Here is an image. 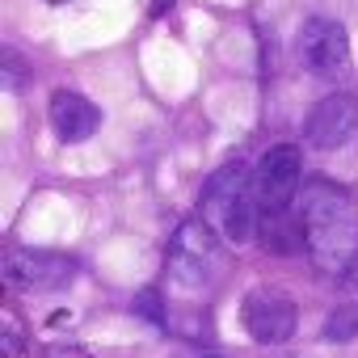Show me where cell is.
I'll list each match as a JSON object with an SVG mask.
<instances>
[{"mask_svg": "<svg viewBox=\"0 0 358 358\" xmlns=\"http://www.w3.org/2000/svg\"><path fill=\"white\" fill-rule=\"evenodd\" d=\"M303 194V228H308V253L324 274H345L358 266V215L350 207V194L324 177L299 190Z\"/></svg>", "mask_w": 358, "mask_h": 358, "instance_id": "obj_1", "label": "cell"}, {"mask_svg": "<svg viewBox=\"0 0 358 358\" xmlns=\"http://www.w3.org/2000/svg\"><path fill=\"white\" fill-rule=\"evenodd\" d=\"M299 173H303V160H299L295 143H278L262 156V164L253 173V194H257L262 211H287L295 203Z\"/></svg>", "mask_w": 358, "mask_h": 358, "instance_id": "obj_2", "label": "cell"}, {"mask_svg": "<svg viewBox=\"0 0 358 358\" xmlns=\"http://www.w3.org/2000/svg\"><path fill=\"white\" fill-rule=\"evenodd\" d=\"M299 64L320 76V80H337L350 64V38L337 22L329 17H312L303 30H299Z\"/></svg>", "mask_w": 358, "mask_h": 358, "instance_id": "obj_3", "label": "cell"}, {"mask_svg": "<svg viewBox=\"0 0 358 358\" xmlns=\"http://www.w3.org/2000/svg\"><path fill=\"white\" fill-rule=\"evenodd\" d=\"M358 135V101L350 93H329L312 106L308 122H303V139L320 152H333L341 143H350Z\"/></svg>", "mask_w": 358, "mask_h": 358, "instance_id": "obj_4", "label": "cell"}, {"mask_svg": "<svg viewBox=\"0 0 358 358\" xmlns=\"http://www.w3.org/2000/svg\"><path fill=\"white\" fill-rule=\"evenodd\" d=\"M72 274H76V262L59 253H9L5 257V282L13 291H55Z\"/></svg>", "mask_w": 358, "mask_h": 358, "instance_id": "obj_5", "label": "cell"}, {"mask_svg": "<svg viewBox=\"0 0 358 358\" xmlns=\"http://www.w3.org/2000/svg\"><path fill=\"white\" fill-rule=\"evenodd\" d=\"M245 324H249L253 341L278 345V341H287V337L295 333L299 312H295L291 299H282V295H274V291H253V295L245 299Z\"/></svg>", "mask_w": 358, "mask_h": 358, "instance_id": "obj_6", "label": "cell"}, {"mask_svg": "<svg viewBox=\"0 0 358 358\" xmlns=\"http://www.w3.org/2000/svg\"><path fill=\"white\" fill-rule=\"evenodd\" d=\"M47 114H51V127H55V135H59L64 143H80V139H89V135L97 131V122H101V110H97L89 97L72 93V89L51 93Z\"/></svg>", "mask_w": 358, "mask_h": 358, "instance_id": "obj_7", "label": "cell"}, {"mask_svg": "<svg viewBox=\"0 0 358 358\" xmlns=\"http://www.w3.org/2000/svg\"><path fill=\"white\" fill-rule=\"evenodd\" d=\"M257 236L270 253L278 257H291L299 249H308V228H303V215H287V211H262V224H257Z\"/></svg>", "mask_w": 358, "mask_h": 358, "instance_id": "obj_8", "label": "cell"}, {"mask_svg": "<svg viewBox=\"0 0 358 358\" xmlns=\"http://www.w3.org/2000/svg\"><path fill=\"white\" fill-rule=\"evenodd\" d=\"M169 278L186 291H207L220 278V253H190V249H173L169 253Z\"/></svg>", "mask_w": 358, "mask_h": 358, "instance_id": "obj_9", "label": "cell"}, {"mask_svg": "<svg viewBox=\"0 0 358 358\" xmlns=\"http://www.w3.org/2000/svg\"><path fill=\"white\" fill-rule=\"evenodd\" d=\"M207 207H215V215H220V232L232 241V245H245L249 236H257V224H262V215H257V194H236V199H228V203H207Z\"/></svg>", "mask_w": 358, "mask_h": 358, "instance_id": "obj_10", "label": "cell"}, {"mask_svg": "<svg viewBox=\"0 0 358 358\" xmlns=\"http://www.w3.org/2000/svg\"><path fill=\"white\" fill-rule=\"evenodd\" d=\"M245 182H249V164L236 156V160H228L224 169H215V173L207 177L203 199H207V203H228V199L245 194Z\"/></svg>", "mask_w": 358, "mask_h": 358, "instance_id": "obj_11", "label": "cell"}, {"mask_svg": "<svg viewBox=\"0 0 358 358\" xmlns=\"http://www.w3.org/2000/svg\"><path fill=\"white\" fill-rule=\"evenodd\" d=\"M324 337H329V341H350V337H358V299L345 303V308H337V312H329Z\"/></svg>", "mask_w": 358, "mask_h": 358, "instance_id": "obj_12", "label": "cell"}, {"mask_svg": "<svg viewBox=\"0 0 358 358\" xmlns=\"http://www.w3.org/2000/svg\"><path fill=\"white\" fill-rule=\"evenodd\" d=\"M131 308H135V316H143V320L156 324V329L169 324V308H164V295H160V291H139Z\"/></svg>", "mask_w": 358, "mask_h": 358, "instance_id": "obj_13", "label": "cell"}, {"mask_svg": "<svg viewBox=\"0 0 358 358\" xmlns=\"http://www.w3.org/2000/svg\"><path fill=\"white\" fill-rule=\"evenodd\" d=\"M47 358H93L85 345H72V341H51L47 345Z\"/></svg>", "mask_w": 358, "mask_h": 358, "instance_id": "obj_14", "label": "cell"}, {"mask_svg": "<svg viewBox=\"0 0 358 358\" xmlns=\"http://www.w3.org/2000/svg\"><path fill=\"white\" fill-rule=\"evenodd\" d=\"M173 9V0H152V17H164Z\"/></svg>", "mask_w": 358, "mask_h": 358, "instance_id": "obj_15", "label": "cell"}, {"mask_svg": "<svg viewBox=\"0 0 358 358\" xmlns=\"http://www.w3.org/2000/svg\"><path fill=\"white\" fill-rule=\"evenodd\" d=\"M47 5H64V0H47Z\"/></svg>", "mask_w": 358, "mask_h": 358, "instance_id": "obj_16", "label": "cell"}]
</instances>
